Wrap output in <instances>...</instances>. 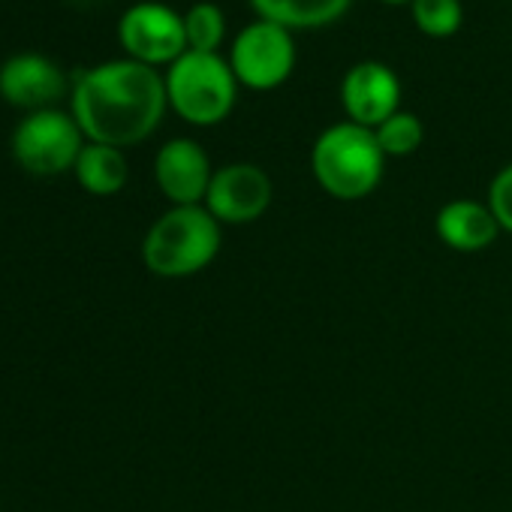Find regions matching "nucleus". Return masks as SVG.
<instances>
[{"label": "nucleus", "mask_w": 512, "mask_h": 512, "mask_svg": "<svg viewBox=\"0 0 512 512\" xmlns=\"http://www.w3.org/2000/svg\"><path fill=\"white\" fill-rule=\"evenodd\" d=\"M386 4H407V0H386ZM410 4H413V0H410Z\"/></svg>", "instance_id": "19"}, {"label": "nucleus", "mask_w": 512, "mask_h": 512, "mask_svg": "<svg viewBox=\"0 0 512 512\" xmlns=\"http://www.w3.org/2000/svg\"><path fill=\"white\" fill-rule=\"evenodd\" d=\"M341 103L353 124L377 130L383 121H389L398 112L401 103L398 76L380 61H362L350 67V73L344 76Z\"/></svg>", "instance_id": "10"}, {"label": "nucleus", "mask_w": 512, "mask_h": 512, "mask_svg": "<svg viewBox=\"0 0 512 512\" xmlns=\"http://www.w3.org/2000/svg\"><path fill=\"white\" fill-rule=\"evenodd\" d=\"M434 229L449 250L479 253L491 247L500 235V223L494 220L488 202L479 199H452L437 211Z\"/></svg>", "instance_id": "12"}, {"label": "nucleus", "mask_w": 512, "mask_h": 512, "mask_svg": "<svg viewBox=\"0 0 512 512\" xmlns=\"http://www.w3.org/2000/svg\"><path fill=\"white\" fill-rule=\"evenodd\" d=\"M386 154L374 130L353 121L332 124L320 133L311 151V169L317 184L341 202L365 199L377 190L383 178Z\"/></svg>", "instance_id": "3"}, {"label": "nucleus", "mask_w": 512, "mask_h": 512, "mask_svg": "<svg viewBox=\"0 0 512 512\" xmlns=\"http://www.w3.org/2000/svg\"><path fill=\"white\" fill-rule=\"evenodd\" d=\"M488 208L500 223V232L512 235V163L503 166L488 187Z\"/></svg>", "instance_id": "18"}, {"label": "nucleus", "mask_w": 512, "mask_h": 512, "mask_svg": "<svg viewBox=\"0 0 512 512\" xmlns=\"http://www.w3.org/2000/svg\"><path fill=\"white\" fill-rule=\"evenodd\" d=\"M70 91L64 70L37 52H22L0 64V97L16 109L40 112L55 109V103Z\"/></svg>", "instance_id": "9"}, {"label": "nucleus", "mask_w": 512, "mask_h": 512, "mask_svg": "<svg viewBox=\"0 0 512 512\" xmlns=\"http://www.w3.org/2000/svg\"><path fill=\"white\" fill-rule=\"evenodd\" d=\"M293 64H296V46L290 31L266 19L247 25L235 37L229 55V67L235 79L250 91L278 88L293 73Z\"/></svg>", "instance_id": "6"}, {"label": "nucleus", "mask_w": 512, "mask_h": 512, "mask_svg": "<svg viewBox=\"0 0 512 512\" xmlns=\"http://www.w3.org/2000/svg\"><path fill=\"white\" fill-rule=\"evenodd\" d=\"M82 148H85V133L76 124L73 112H61V109L28 112L13 130L16 163L40 178H52L67 169H76Z\"/></svg>", "instance_id": "5"}, {"label": "nucleus", "mask_w": 512, "mask_h": 512, "mask_svg": "<svg viewBox=\"0 0 512 512\" xmlns=\"http://www.w3.org/2000/svg\"><path fill=\"white\" fill-rule=\"evenodd\" d=\"M118 40L139 64H172L187 52L184 19L163 4H136L118 22Z\"/></svg>", "instance_id": "7"}, {"label": "nucleus", "mask_w": 512, "mask_h": 512, "mask_svg": "<svg viewBox=\"0 0 512 512\" xmlns=\"http://www.w3.org/2000/svg\"><path fill=\"white\" fill-rule=\"evenodd\" d=\"M73 172H76L79 187L94 196H115L127 184L124 151L112 145H100V142H85Z\"/></svg>", "instance_id": "13"}, {"label": "nucleus", "mask_w": 512, "mask_h": 512, "mask_svg": "<svg viewBox=\"0 0 512 512\" xmlns=\"http://www.w3.org/2000/svg\"><path fill=\"white\" fill-rule=\"evenodd\" d=\"M184 34L190 52H217L226 34V22L220 7L214 4H196L184 16Z\"/></svg>", "instance_id": "15"}, {"label": "nucleus", "mask_w": 512, "mask_h": 512, "mask_svg": "<svg viewBox=\"0 0 512 512\" xmlns=\"http://www.w3.org/2000/svg\"><path fill=\"white\" fill-rule=\"evenodd\" d=\"M350 0H253V10L266 22L290 28H320L341 19Z\"/></svg>", "instance_id": "14"}, {"label": "nucleus", "mask_w": 512, "mask_h": 512, "mask_svg": "<svg viewBox=\"0 0 512 512\" xmlns=\"http://www.w3.org/2000/svg\"><path fill=\"white\" fill-rule=\"evenodd\" d=\"M166 106L163 76L133 58L82 70L70 88V112L85 139L112 148L148 139L163 121Z\"/></svg>", "instance_id": "1"}, {"label": "nucleus", "mask_w": 512, "mask_h": 512, "mask_svg": "<svg viewBox=\"0 0 512 512\" xmlns=\"http://www.w3.org/2000/svg\"><path fill=\"white\" fill-rule=\"evenodd\" d=\"M154 178L160 193L172 205H202L214 178L205 148L193 139H169L154 160Z\"/></svg>", "instance_id": "11"}, {"label": "nucleus", "mask_w": 512, "mask_h": 512, "mask_svg": "<svg viewBox=\"0 0 512 512\" xmlns=\"http://www.w3.org/2000/svg\"><path fill=\"white\" fill-rule=\"evenodd\" d=\"M380 148L386 157H407L413 154L419 145H422V121L410 112H395L389 121H383L377 130H374Z\"/></svg>", "instance_id": "16"}, {"label": "nucleus", "mask_w": 512, "mask_h": 512, "mask_svg": "<svg viewBox=\"0 0 512 512\" xmlns=\"http://www.w3.org/2000/svg\"><path fill=\"white\" fill-rule=\"evenodd\" d=\"M461 19V0H413V22L431 37H452Z\"/></svg>", "instance_id": "17"}, {"label": "nucleus", "mask_w": 512, "mask_h": 512, "mask_svg": "<svg viewBox=\"0 0 512 512\" xmlns=\"http://www.w3.org/2000/svg\"><path fill=\"white\" fill-rule=\"evenodd\" d=\"M220 244V223L205 205H172L145 232L142 260L157 278H193L217 260Z\"/></svg>", "instance_id": "2"}, {"label": "nucleus", "mask_w": 512, "mask_h": 512, "mask_svg": "<svg viewBox=\"0 0 512 512\" xmlns=\"http://www.w3.org/2000/svg\"><path fill=\"white\" fill-rule=\"evenodd\" d=\"M169 106L196 127L223 121L235 106V73L217 52H184L163 76Z\"/></svg>", "instance_id": "4"}, {"label": "nucleus", "mask_w": 512, "mask_h": 512, "mask_svg": "<svg viewBox=\"0 0 512 512\" xmlns=\"http://www.w3.org/2000/svg\"><path fill=\"white\" fill-rule=\"evenodd\" d=\"M275 187L269 172L253 163H229L214 172L205 196V208L223 226H244L260 220L272 205Z\"/></svg>", "instance_id": "8"}]
</instances>
